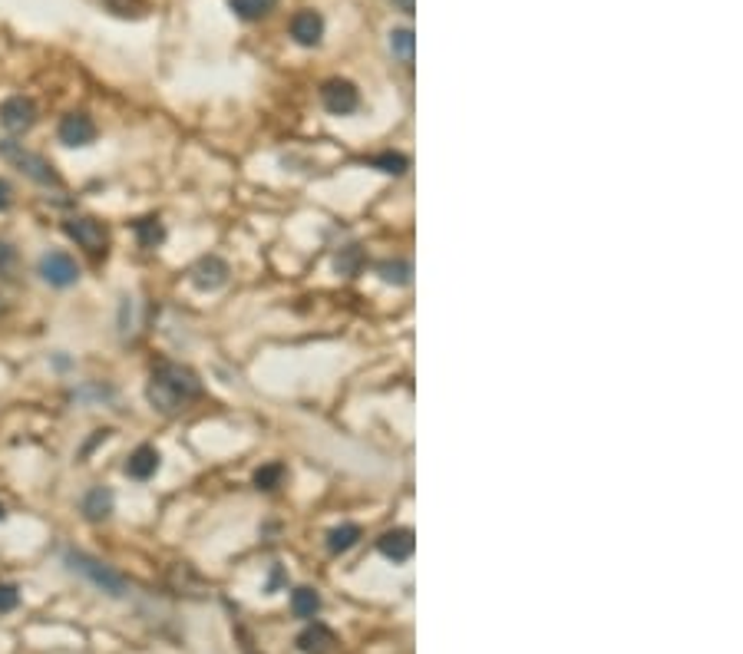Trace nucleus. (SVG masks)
<instances>
[{"label":"nucleus","instance_id":"nucleus-1","mask_svg":"<svg viewBox=\"0 0 743 654\" xmlns=\"http://www.w3.org/2000/svg\"><path fill=\"white\" fill-rule=\"evenodd\" d=\"M146 397H149V403L159 413H179L192 400L202 397V380H198V374L192 367H186V363H159L149 380Z\"/></svg>","mask_w":743,"mask_h":654},{"label":"nucleus","instance_id":"nucleus-2","mask_svg":"<svg viewBox=\"0 0 743 654\" xmlns=\"http://www.w3.org/2000/svg\"><path fill=\"white\" fill-rule=\"evenodd\" d=\"M0 159L11 163L13 169H20L27 179H34L36 186H50V188L63 186V179H60V172L53 169V163H47V159L36 156V152H30L24 142L0 140Z\"/></svg>","mask_w":743,"mask_h":654},{"label":"nucleus","instance_id":"nucleus-3","mask_svg":"<svg viewBox=\"0 0 743 654\" xmlns=\"http://www.w3.org/2000/svg\"><path fill=\"white\" fill-rule=\"evenodd\" d=\"M63 562H67V569L76 575H83L90 585H96L100 592H106L109 598H123L129 592L126 578L116 572V569H109L106 562L93 559V555H86V552H67L63 555Z\"/></svg>","mask_w":743,"mask_h":654},{"label":"nucleus","instance_id":"nucleus-4","mask_svg":"<svg viewBox=\"0 0 743 654\" xmlns=\"http://www.w3.org/2000/svg\"><path fill=\"white\" fill-rule=\"evenodd\" d=\"M321 103H324L327 113L348 116V113H354L360 106V93L350 80H327L324 86H321Z\"/></svg>","mask_w":743,"mask_h":654},{"label":"nucleus","instance_id":"nucleus-5","mask_svg":"<svg viewBox=\"0 0 743 654\" xmlns=\"http://www.w3.org/2000/svg\"><path fill=\"white\" fill-rule=\"evenodd\" d=\"M40 278L53 288H70L80 281V268L67 251H50V255L40 258Z\"/></svg>","mask_w":743,"mask_h":654},{"label":"nucleus","instance_id":"nucleus-6","mask_svg":"<svg viewBox=\"0 0 743 654\" xmlns=\"http://www.w3.org/2000/svg\"><path fill=\"white\" fill-rule=\"evenodd\" d=\"M63 228H67V235H70V238L80 248H86V251H93V255L106 251L109 232H106V225L100 222V219H90V215H83V219H73V222H67Z\"/></svg>","mask_w":743,"mask_h":654},{"label":"nucleus","instance_id":"nucleus-7","mask_svg":"<svg viewBox=\"0 0 743 654\" xmlns=\"http://www.w3.org/2000/svg\"><path fill=\"white\" fill-rule=\"evenodd\" d=\"M57 136H60V142H63V146H70V149L93 146V142H96V123H93V116H86V113H67V116L60 119Z\"/></svg>","mask_w":743,"mask_h":654},{"label":"nucleus","instance_id":"nucleus-8","mask_svg":"<svg viewBox=\"0 0 743 654\" xmlns=\"http://www.w3.org/2000/svg\"><path fill=\"white\" fill-rule=\"evenodd\" d=\"M36 123V103L30 96H11L0 103V126L7 132H27Z\"/></svg>","mask_w":743,"mask_h":654},{"label":"nucleus","instance_id":"nucleus-9","mask_svg":"<svg viewBox=\"0 0 743 654\" xmlns=\"http://www.w3.org/2000/svg\"><path fill=\"white\" fill-rule=\"evenodd\" d=\"M188 278H192V284H196L198 291H219L221 284L228 281V265L219 255H205L192 265Z\"/></svg>","mask_w":743,"mask_h":654},{"label":"nucleus","instance_id":"nucleus-10","mask_svg":"<svg viewBox=\"0 0 743 654\" xmlns=\"http://www.w3.org/2000/svg\"><path fill=\"white\" fill-rule=\"evenodd\" d=\"M291 36H294V44H301V47H317L321 36H324V20H321V13L317 11L294 13V17H291Z\"/></svg>","mask_w":743,"mask_h":654},{"label":"nucleus","instance_id":"nucleus-11","mask_svg":"<svg viewBox=\"0 0 743 654\" xmlns=\"http://www.w3.org/2000/svg\"><path fill=\"white\" fill-rule=\"evenodd\" d=\"M377 549L384 552L390 562H407L413 555V549H417V538H413L410 529H390V532L380 536Z\"/></svg>","mask_w":743,"mask_h":654},{"label":"nucleus","instance_id":"nucleus-12","mask_svg":"<svg viewBox=\"0 0 743 654\" xmlns=\"http://www.w3.org/2000/svg\"><path fill=\"white\" fill-rule=\"evenodd\" d=\"M159 463H163V456H159L156 446H136L126 459V476L140 479V483L142 479H152L159 473Z\"/></svg>","mask_w":743,"mask_h":654},{"label":"nucleus","instance_id":"nucleus-13","mask_svg":"<svg viewBox=\"0 0 743 654\" xmlns=\"http://www.w3.org/2000/svg\"><path fill=\"white\" fill-rule=\"evenodd\" d=\"M113 506H116V496H113V490L109 486H93V490L83 496V515L90 519V522H103V519H109L113 515Z\"/></svg>","mask_w":743,"mask_h":654},{"label":"nucleus","instance_id":"nucleus-14","mask_svg":"<svg viewBox=\"0 0 743 654\" xmlns=\"http://www.w3.org/2000/svg\"><path fill=\"white\" fill-rule=\"evenodd\" d=\"M298 648H301L304 654H331L337 648V638L327 625L314 621V625H308V628L298 634Z\"/></svg>","mask_w":743,"mask_h":654},{"label":"nucleus","instance_id":"nucleus-15","mask_svg":"<svg viewBox=\"0 0 743 654\" xmlns=\"http://www.w3.org/2000/svg\"><path fill=\"white\" fill-rule=\"evenodd\" d=\"M413 47H417V36H413L410 27H396V30H390V53H394L403 67L413 63Z\"/></svg>","mask_w":743,"mask_h":654},{"label":"nucleus","instance_id":"nucleus-16","mask_svg":"<svg viewBox=\"0 0 743 654\" xmlns=\"http://www.w3.org/2000/svg\"><path fill=\"white\" fill-rule=\"evenodd\" d=\"M228 7L242 20H261V17H268V13L278 7V0H228Z\"/></svg>","mask_w":743,"mask_h":654},{"label":"nucleus","instance_id":"nucleus-17","mask_svg":"<svg viewBox=\"0 0 743 654\" xmlns=\"http://www.w3.org/2000/svg\"><path fill=\"white\" fill-rule=\"evenodd\" d=\"M357 538H360V526H354V522H344V526H337V529H331L327 532V549L334 552H348V549H354L357 546Z\"/></svg>","mask_w":743,"mask_h":654},{"label":"nucleus","instance_id":"nucleus-18","mask_svg":"<svg viewBox=\"0 0 743 654\" xmlns=\"http://www.w3.org/2000/svg\"><path fill=\"white\" fill-rule=\"evenodd\" d=\"M96 4L113 17H123V20H140L146 13V0H96Z\"/></svg>","mask_w":743,"mask_h":654},{"label":"nucleus","instance_id":"nucleus-19","mask_svg":"<svg viewBox=\"0 0 743 654\" xmlns=\"http://www.w3.org/2000/svg\"><path fill=\"white\" fill-rule=\"evenodd\" d=\"M132 228H136V238H140L142 248H156V245H163L165 242V228H163L159 219H140Z\"/></svg>","mask_w":743,"mask_h":654},{"label":"nucleus","instance_id":"nucleus-20","mask_svg":"<svg viewBox=\"0 0 743 654\" xmlns=\"http://www.w3.org/2000/svg\"><path fill=\"white\" fill-rule=\"evenodd\" d=\"M334 268H337V275H348V278L360 275V268H364V251H360L357 245L340 248L334 258Z\"/></svg>","mask_w":743,"mask_h":654},{"label":"nucleus","instance_id":"nucleus-21","mask_svg":"<svg viewBox=\"0 0 743 654\" xmlns=\"http://www.w3.org/2000/svg\"><path fill=\"white\" fill-rule=\"evenodd\" d=\"M317 608H321V598H317L314 588H298V592L291 595V611H294L298 618H314Z\"/></svg>","mask_w":743,"mask_h":654},{"label":"nucleus","instance_id":"nucleus-22","mask_svg":"<svg viewBox=\"0 0 743 654\" xmlns=\"http://www.w3.org/2000/svg\"><path fill=\"white\" fill-rule=\"evenodd\" d=\"M281 479H284V467L281 463H268V467H261L255 473V486L258 490H278L281 486Z\"/></svg>","mask_w":743,"mask_h":654},{"label":"nucleus","instance_id":"nucleus-23","mask_svg":"<svg viewBox=\"0 0 743 654\" xmlns=\"http://www.w3.org/2000/svg\"><path fill=\"white\" fill-rule=\"evenodd\" d=\"M377 271H380V278H384L387 284H407L410 275H413V268H410L407 261H384Z\"/></svg>","mask_w":743,"mask_h":654},{"label":"nucleus","instance_id":"nucleus-24","mask_svg":"<svg viewBox=\"0 0 743 654\" xmlns=\"http://www.w3.org/2000/svg\"><path fill=\"white\" fill-rule=\"evenodd\" d=\"M17 605H20V588L11 582H0V615L13 611Z\"/></svg>","mask_w":743,"mask_h":654},{"label":"nucleus","instance_id":"nucleus-25","mask_svg":"<svg viewBox=\"0 0 743 654\" xmlns=\"http://www.w3.org/2000/svg\"><path fill=\"white\" fill-rule=\"evenodd\" d=\"M373 165H380V169L390 172V176H400V172L407 169V159H403V156H390V152H387V156H377Z\"/></svg>","mask_w":743,"mask_h":654},{"label":"nucleus","instance_id":"nucleus-26","mask_svg":"<svg viewBox=\"0 0 743 654\" xmlns=\"http://www.w3.org/2000/svg\"><path fill=\"white\" fill-rule=\"evenodd\" d=\"M11 202H13V188H11V182H7V179H0V211H7V209H11Z\"/></svg>","mask_w":743,"mask_h":654},{"label":"nucleus","instance_id":"nucleus-27","mask_svg":"<svg viewBox=\"0 0 743 654\" xmlns=\"http://www.w3.org/2000/svg\"><path fill=\"white\" fill-rule=\"evenodd\" d=\"M13 265V248L11 245H0V275Z\"/></svg>","mask_w":743,"mask_h":654},{"label":"nucleus","instance_id":"nucleus-28","mask_svg":"<svg viewBox=\"0 0 743 654\" xmlns=\"http://www.w3.org/2000/svg\"><path fill=\"white\" fill-rule=\"evenodd\" d=\"M390 4H394V11H400V13H413L417 11V0H390Z\"/></svg>","mask_w":743,"mask_h":654},{"label":"nucleus","instance_id":"nucleus-29","mask_svg":"<svg viewBox=\"0 0 743 654\" xmlns=\"http://www.w3.org/2000/svg\"><path fill=\"white\" fill-rule=\"evenodd\" d=\"M0 519H4V506H0Z\"/></svg>","mask_w":743,"mask_h":654}]
</instances>
